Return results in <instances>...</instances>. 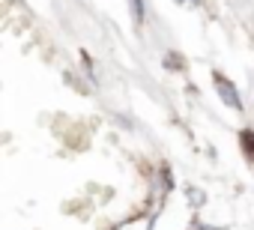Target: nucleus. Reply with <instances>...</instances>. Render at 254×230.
<instances>
[{
    "instance_id": "1",
    "label": "nucleus",
    "mask_w": 254,
    "mask_h": 230,
    "mask_svg": "<svg viewBox=\"0 0 254 230\" xmlns=\"http://www.w3.org/2000/svg\"><path fill=\"white\" fill-rule=\"evenodd\" d=\"M212 84H215V93L221 96V102L227 105V108H239L242 111V102H239V93H236V87L221 75V72H215L212 75Z\"/></svg>"
},
{
    "instance_id": "2",
    "label": "nucleus",
    "mask_w": 254,
    "mask_h": 230,
    "mask_svg": "<svg viewBox=\"0 0 254 230\" xmlns=\"http://www.w3.org/2000/svg\"><path fill=\"white\" fill-rule=\"evenodd\" d=\"M242 144H245V156L254 165V132H242Z\"/></svg>"
},
{
    "instance_id": "3",
    "label": "nucleus",
    "mask_w": 254,
    "mask_h": 230,
    "mask_svg": "<svg viewBox=\"0 0 254 230\" xmlns=\"http://www.w3.org/2000/svg\"><path fill=\"white\" fill-rule=\"evenodd\" d=\"M132 3V15H135V24H144V3L141 0H129Z\"/></svg>"
},
{
    "instance_id": "4",
    "label": "nucleus",
    "mask_w": 254,
    "mask_h": 230,
    "mask_svg": "<svg viewBox=\"0 0 254 230\" xmlns=\"http://www.w3.org/2000/svg\"><path fill=\"white\" fill-rule=\"evenodd\" d=\"M165 66H171V69H183V57L171 54V57H165Z\"/></svg>"
},
{
    "instance_id": "5",
    "label": "nucleus",
    "mask_w": 254,
    "mask_h": 230,
    "mask_svg": "<svg viewBox=\"0 0 254 230\" xmlns=\"http://www.w3.org/2000/svg\"><path fill=\"white\" fill-rule=\"evenodd\" d=\"M189 197H191V203H194V206H200V203H203V194H200L197 188H189Z\"/></svg>"
}]
</instances>
